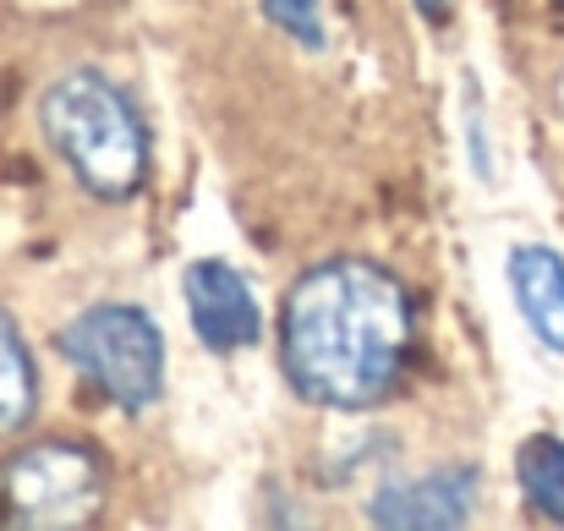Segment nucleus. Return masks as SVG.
Returning <instances> with one entry per match:
<instances>
[{
  "mask_svg": "<svg viewBox=\"0 0 564 531\" xmlns=\"http://www.w3.org/2000/svg\"><path fill=\"white\" fill-rule=\"evenodd\" d=\"M416 356V302L373 258H324L280 302V372L324 411L362 416L400 394Z\"/></svg>",
  "mask_w": 564,
  "mask_h": 531,
  "instance_id": "nucleus-1",
  "label": "nucleus"
},
{
  "mask_svg": "<svg viewBox=\"0 0 564 531\" xmlns=\"http://www.w3.org/2000/svg\"><path fill=\"white\" fill-rule=\"evenodd\" d=\"M39 132L83 197L132 203L149 186L154 143L138 99L99 66H72L39 94Z\"/></svg>",
  "mask_w": 564,
  "mask_h": 531,
  "instance_id": "nucleus-2",
  "label": "nucleus"
},
{
  "mask_svg": "<svg viewBox=\"0 0 564 531\" xmlns=\"http://www.w3.org/2000/svg\"><path fill=\"white\" fill-rule=\"evenodd\" d=\"M110 499V466L83 438H33L0 460V521L17 531L94 527Z\"/></svg>",
  "mask_w": 564,
  "mask_h": 531,
  "instance_id": "nucleus-3",
  "label": "nucleus"
},
{
  "mask_svg": "<svg viewBox=\"0 0 564 531\" xmlns=\"http://www.w3.org/2000/svg\"><path fill=\"white\" fill-rule=\"evenodd\" d=\"M55 351L127 416L149 411L165 394V335H160L154 313H143L132 302L83 307L55 335Z\"/></svg>",
  "mask_w": 564,
  "mask_h": 531,
  "instance_id": "nucleus-4",
  "label": "nucleus"
},
{
  "mask_svg": "<svg viewBox=\"0 0 564 531\" xmlns=\"http://www.w3.org/2000/svg\"><path fill=\"white\" fill-rule=\"evenodd\" d=\"M482 472L471 460L433 466L422 477H389L368 499V521L383 531H455L477 516Z\"/></svg>",
  "mask_w": 564,
  "mask_h": 531,
  "instance_id": "nucleus-5",
  "label": "nucleus"
},
{
  "mask_svg": "<svg viewBox=\"0 0 564 531\" xmlns=\"http://www.w3.org/2000/svg\"><path fill=\"white\" fill-rule=\"evenodd\" d=\"M182 296H187V324L203 351L236 356L263 340V307H258L252 285L241 280V269H230L225 258L187 263L182 269Z\"/></svg>",
  "mask_w": 564,
  "mask_h": 531,
  "instance_id": "nucleus-6",
  "label": "nucleus"
},
{
  "mask_svg": "<svg viewBox=\"0 0 564 531\" xmlns=\"http://www.w3.org/2000/svg\"><path fill=\"white\" fill-rule=\"evenodd\" d=\"M505 280H510L516 313L538 335V346L564 356V258L543 241H521L505 258Z\"/></svg>",
  "mask_w": 564,
  "mask_h": 531,
  "instance_id": "nucleus-7",
  "label": "nucleus"
},
{
  "mask_svg": "<svg viewBox=\"0 0 564 531\" xmlns=\"http://www.w3.org/2000/svg\"><path fill=\"white\" fill-rule=\"evenodd\" d=\"M33 416H39V367L11 307L0 302V438H22Z\"/></svg>",
  "mask_w": 564,
  "mask_h": 531,
  "instance_id": "nucleus-8",
  "label": "nucleus"
},
{
  "mask_svg": "<svg viewBox=\"0 0 564 531\" xmlns=\"http://www.w3.org/2000/svg\"><path fill=\"white\" fill-rule=\"evenodd\" d=\"M516 483L543 521L564 527V438H554V433L527 438L516 455Z\"/></svg>",
  "mask_w": 564,
  "mask_h": 531,
  "instance_id": "nucleus-9",
  "label": "nucleus"
},
{
  "mask_svg": "<svg viewBox=\"0 0 564 531\" xmlns=\"http://www.w3.org/2000/svg\"><path fill=\"white\" fill-rule=\"evenodd\" d=\"M263 22L302 50H324V0H258Z\"/></svg>",
  "mask_w": 564,
  "mask_h": 531,
  "instance_id": "nucleus-10",
  "label": "nucleus"
},
{
  "mask_svg": "<svg viewBox=\"0 0 564 531\" xmlns=\"http://www.w3.org/2000/svg\"><path fill=\"white\" fill-rule=\"evenodd\" d=\"M460 99H466V110H460V121H466V160H471V176L477 181H494L499 176V165H494V138H488V105H482V88H477V77H460Z\"/></svg>",
  "mask_w": 564,
  "mask_h": 531,
  "instance_id": "nucleus-11",
  "label": "nucleus"
},
{
  "mask_svg": "<svg viewBox=\"0 0 564 531\" xmlns=\"http://www.w3.org/2000/svg\"><path fill=\"white\" fill-rule=\"evenodd\" d=\"M411 6H416L427 22H438V28H444V22H449V11H455V0H411Z\"/></svg>",
  "mask_w": 564,
  "mask_h": 531,
  "instance_id": "nucleus-12",
  "label": "nucleus"
}]
</instances>
